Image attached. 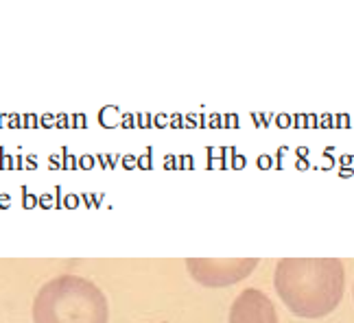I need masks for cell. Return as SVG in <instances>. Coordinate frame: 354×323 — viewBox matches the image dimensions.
<instances>
[{"mask_svg": "<svg viewBox=\"0 0 354 323\" xmlns=\"http://www.w3.org/2000/svg\"><path fill=\"white\" fill-rule=\"evenodd\" d=\"M274 284L293 315L322 319L344 300L346 271L337 258H282Z\"/></svg>", "mask_w": 354, "mask_h": 323, "instance_id": "1", "label": "cell"}, {"mask_svg": "<svg viewBox=\"0 0 354 323\" xmlns=\"http://www.w3.org/2000/svg\"><path fill=\"white\" fill-rule=\"evenodd\" d=\"M110 306L103 291L81 275H57L37 291L33 323H107Z\"/></svg>", "mask_w": 354, "mask_h": 323, "instance_id": "2", "label": "cell"}, {"mask_svg": "<svg viewBox=\"0 0 354 323\" xmlns=\"http://www.w3.org/2000/svg\"><path fill=\"white\" fill-rule=\"evenodd\" d=\"M258 258H188L186 268L197 284L208 288L232 286L256 271Z\"/></svg>", "mask_w": 354, "mask_h": 323, "instance_id": "3", "label": "cell"}, {"mask_svg": "<svg viewBox=\"0 0 354 323\" xmlns=\"http://www.w3.org/2000/svg\"><path fill=\"white\" fill-rule=\"evenodd\" d=\"M230 323H278V313L263 291L248 288L230 308Z\"/></svg>", "mask_w": 354, "mask_h": 323, "instance_id": "4", "label": "cell"}, {"mask_svg": "<svg viewBox=\"0 0 354 323\" xmlns=\"http://www.w3.org/2000/svg\"><path fill=\"white\" fill-rule=\"evenodd\" d=\"M352 295H354V291H352Z\"/></svg>", "mask_w": 354, "mask_h": 323, "instance_id": "5", "label": "cell"}]
</instances>
